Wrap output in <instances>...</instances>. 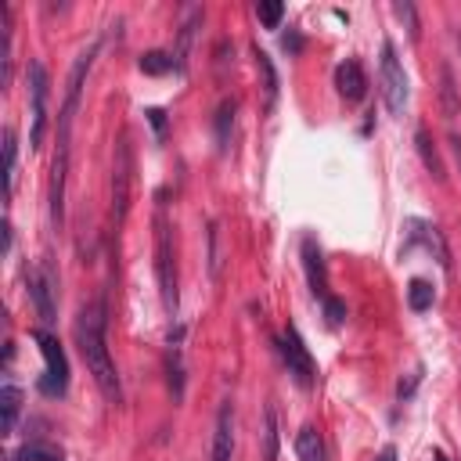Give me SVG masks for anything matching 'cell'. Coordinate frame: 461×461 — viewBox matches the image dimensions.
Instances as JSON below:
<instances>
[{"label":"cell","mask_w":461,"mask_h":461,"mask_svg":"<svg viewBox=\"0 0 461 461\" xmlns=\"http://www.w3.org/2000/svg\"><path fill=\"white\" fill-rule=\"evenodd\" d=\"M450 151H454V158H457V166H461V137H457V133H450Z\"/></svg>","instance_id":"obj_27"},{"label":"cell","mask_w":461,"mask_h":461,"mask_svg":"<svg viewBox=\"0 0 461 461\" xmlns=\"http://www.w3.org/2000/svg\"><path fill=\"white\" fill-rule=\"evenodd\" d=\"M277 349H281V360H285L288 375H292V378H295L303 389H306V385H313V378H317V364H313V357H310V349H306L303 335H299L292 324L281 331Z\"/></svg>","instance_id":"obj_6"},{"label":"cell","mask_w":461,"mask_h":461,"mask_svg":"<svg viewBox=\"0 0 461 461\" xmlns=\"http://www.w3.org/2000/svg\"><path fill=\"white\" fill-rule=\"evenodd\" d=\"M432 299H436V288L425 281V277H414L411 285H407V303H411V310H429L432 306Z\"/></svg>","instance_id":"obj_20"},{"label":"cell","mask_w":461,"mask_h":461,"mask_svg":"<svg viewBox=\"0 0 461 461\" xmlns=\"http://www.w3.org/2000/svg\"><path fill=\"white\" fill-rule=\"evenodd\" d=\"M256 14H259V22H263L267 29H274V25L281 22V14H285V4H281V0H259V4H256Z\"/></svg>","instance_id":"obj_23"},{"label":"cell","mask_w":461,"mask_h":461,"mask_svg":"<svg viewBox=\"0 0 461 461\" xmlns=\"http://www.w3.org/2000/svg\"><path fill=\"white\" fill-rule=\"evenodd\" d=\"M414 140H418V151H421L425 169H429L436 180H447V169H443V162H439V155H436V148H432V137H429L425 130H418V133H414Z\"/></svg>","instance_id":"obj_18"},{"label":"cell","mask_w":461,"mask_h":461,"mask_svg":"<svg viewBox=\"0 0 461 461\" xmlns=\"http://www.w3.org/2000/svg\"><path fill=\"white\" fill-rule=\"evenodd\" d=\"M378 83H382V101L393 115L403 112L407 104V72H403V61L396 58V47L385 40L382 43V65H378Z\"/></svg>","instance_id":"obj_4"},{"label":"cell","mask_w":461,"mask_h":461,"mask_svg":"<svg viewBox=\"0 0 461 461\" xmlns=\"http://www.w3.org/2000/svg\"><path fill=\"white\" fill-rule=\"evenodd\" d=\"M230 454H234V407L230 400H223L212 429V461H230Z\"/></svg>","instance_id":"obj_10"},{"label":"cell","mask_w":461,"mask_h":461,"mask_svg":"<svg viewBox=\"0 0 461 461\" xmlns=\"http://www.w3.org/2000/svg\"><path fill=\"white\" fill-rule=\"evenodd\" d=\"M14 166H18V144H14V130L4 126V194L11 198L14 187Z\"/></svg>","instance_id":"obj_17"},{"label":"cell","mask_w":461,"mask_h":461,"mask_svg":"<svg viewBox=\"0 0 461 461\" xmlns=\"http://www.w3.org/2000/svg\"><path fill=\"white\" fill-rule=\"evenodd\" d=\"M0 411H4L0 429L4 432H14V421H18V411H22V389L18 385L4 382V389H0Z\"/></svg>","instance_id":"obj_14"},{"label":"cell","mask_w":461,"mask_h":461,"mask_svg":"<svg viewBox=\"0 0 461 461\" xmlns=\"http://www.w3.org/2000/svg\"><path fill=\"white\" fill-rule=\"evenodd\" d=\"M230 126H234V101H223L216 108V144H220V151L230 144Z\"/></svg>","instance_id":"obj_22"},{"label":"cell","mask_w":461,"mask_h":461,"mask_svg":"<svg viewBox=\"0 0 461 461\" xmlns=\"http://www.w3.org/2000/svg\"><path fill=\"white\" fill-rule=\"evenodd\" d=\"M29 295H32V306H36L40 324L50 328L58 321V299H54L58 295V277H54V270L47 263H40V267L29 270Z\"/></svg>","instance_id":"obj_7"},{"label":"cell","mask_w":461,"mask_h":461,"mask_svg":"<svg viewBox=\"0 0 461 461\" xmlns=\"http://www.w3.org/2000/svg\"><path fill=\"white\" fill-rule=\"evenodd\" d=\"M457 43H461V32H457Z\"/></svg>","instance_id":"obj_30"},{"label":"cell","mask_w":461,"mask_h":461,"mask_svg":"<svg viewBox=\"0 0 461 461\" xmlns=\"http://www.w3.org/2000/svg\"><path fill=\"white\" fill-rule=\"evenodd\" d=\"M169 68H180V65L173 61V54H166V50H144V54H140V72L162 76V72H169Z\"/></svg>","instance_id":"obj_21"},{"label":"cell","mask_w":461,"mask_h":461,"mask_svg":"<svg viewBox=\"0 0 461 461\" xmlns=\"http://www.w3.org/2000/svg\"><path fill=\"white\" fill-rule=\"evenodd\" d=\"M393 11H396V18L407 25L411 40H418V36H421V29H418V14H414V4H407V0H396V4H393Z\"/></svg>","instance_id":"obj_24"},{"label":"cell","mask_w":461,"mask_h":461,"mask_svg":"<svg viewBox=\"0 0 461 461\" xmlns=\"http://www.w3.org/2000/svg\"><path fill=\"white\" fill-rule=\"evenodd\" d=\"M303 267H306V281L313 295H328V270H324V252L313 238H303Z\"/></svg>","instance_id":"obj_11"},{"label":"cell","mask_w":461,"mask_h":461,"mask_svg":"<svg viewBox=\"0 0 461 461\" xmlns=\"http://www.w3.org/2000/svg\"><path fill=\"white\" fill-rule=\"evenodd\" d=\"M25 79H29V112H32L29 144L40 148V140H43V126H47V68H43L40 61H29Z\"/></svg>","instance_id":"obj_8"},{"label":"cell","mask_w":461,"mask_h":461,"mask_svg":"<svg viewBox=\"0 0 461 461\" xmlns=\"http://www.w3.org/2000/svg\"><path fill=\"white\" fill-rule=\"evenodd\" d=\"M252 58H256V72L263 76L267 101H274V97H277V72H274V65H270V54H267V50H259V47H252Z\"/></svg>","instance_id":"obj_19"},{"label":"cell","mask_w":461,"mask_h":461,"mask_svg":"<svg viewBox=\"0 0 461 461\" xmlns=\"http://www.w3.org/2000/svg\"><path fill=\"white\" fill-rule=\"evenodd\" d=\"M104 328H108V317H104V299H94L79 310L76 317V342H79V353L86 360V371L94 375L97 389L104 393V400L119 403L122 400V385H119V371H115V360L108 353V339H104Z\"/></svg>","instance_id":"obj_1"},{"label":"cell","mask_w":461,"mask_h":461,"mask_svg":"<svg viewBox=\"0 0 461 461\" xmlns=\"http://www.w3.org/2000/svg\"><path fill=\"white\" fill-rule=\"evenodd\" d=\"M166 194L158 191L155 202V277H158V295L166 313H176V256H173V227L166 212Z\"/></svg>","instance_id":"obj_2"},{"label":"cell","mask_w":461,"mask_h":461,"mask_svg":"<svg viewBox=\"0 0 461 461\" xmlns=\"http://www.w3.org/2000/svg\"><path fill=\"white\" fill-rule=\"evenodd\" d=\"M335 86H339V94H342L346 101H360V97L367 94V76H364L360 61L346 58V61L335 68Z\"/></svg>","instance_id":"obj_12"},{"label":"cell","mask_w":461,"mask_h":461,"mask_svg":"<svg viewBox=\"0 0 461 461\" xmlns=\"http://www.w3.org/2000/svg\"><path fill=\"white\" fill-rule=\"evenodd\" d=\"M32 342L40 346L43 364H47V371H43V378H40V389H43L47 396H61V393L68 389V360H65L61 342H58L47 328H32Z\"/></svg>","instance_id":"obj_3"},{"label":"cell","mask_w":461,"mask_h":461,"mask_svg":"<svg viewBox=\"0 0 461 461\" xmlns=\"http://www.w3.org/2000/svg\"><path fill=\"white\" fill-rule=\"evenodd\" d=\"M130 184H133V151H130V133L122 130L115 140V158H112V212H115V220H122L130 209Z\"/></svg>","instance_id":"obj_5"},{"label":"cell","mask_w":461,"mask_h":461,"mask_svg":"<svg viewBox=\"0 0 461 461\" xmlns=\"http://www.w3.org/2000/svg\"><path fill=\"white\" fill-rule=\"evenodd\" d=\"M393 457H396V450H393V447H385V450L378 454V461H393Z\"/></svg>","instance_id":"obj_28"},{"label":"cell","mask_w":461,"mask_h":461,"mask_svg":"<svg viewBox=\"0 0 461 461\" xmlns=\"http://www.w3.org/2000/svg\"><path fill=\"white\" fill-rule=\"evenodd\" d=\"M166 371H169V389H173V396H180V393H184V367H180V353H176V349H169Z\"/></svg>","instance_id":"obj_25"},{"label":"cell","mask_w":461,"mask_h":461,"mask_svg":"<svg viewBox=\"0 0 461 461\" xmlns=\"http://www.w3.org/2000/svg\"><path fill=\"white\" fill-rule=\"evenodd\" d=\"M11 461H61V450H58L54 443L29 439V443H22V447L11 454Z\"/></svg>","instance_id":"obj_15"},{"label":"cell","mask_w":461,"mask_h":461,"mask_svg":"<svg viewBox=\"0 0 461 461\" xmlns=\"http://www.w3.org/2000/svg\"><path fill=\"white\" fill-rule=\"evenodd\" d=\"M436 461H447V457H443V454H436Z\"/></svg>","instance_id":"obj_29"},{"label":"cell","mask_w":461,"mask_h":461,"mask_svg":"<svg viewBox=\"0 0 461 461\" xmlns=\"http://www.w3.org/2000/svg\"><path fill=\"white\" fill-rule=\"evenodd\" d=\"M263 461H277V407H263Z\"/></svg>","instance_id":"obj_16"},{"label":"cell","mask_w":461,"mask_h":461,"mask_svg":"<svg viewBox=\"0 0 461 461\" xmlns=\"http://www.w3.org/2000/svg\"><path fill=\"white\" fill-rule=\"evenodd\" d=\"M295 454H299V461H328L324 439H321V432H317L313 425H303V429H299V436H295Z\"/></svg>","instance_id":"obj_13"},{"label":"cell","mask_w":461,"mask_h":461,"mask_svg":"<svg viewBox=\"0 0 461 461\" xmlns=\"http://www.w3.org/2000/svg\"><path fill=\"white\" fill-rule=\"evenodd\" d=\"M407 238L411 241H421L429 252H436L439 267L450 270V249H447V241H443V234H439L436 223H429V220H407Z\"/></svg>","instance_id":"obj_9"},{"label":"cell","mask_w":461,"mask_h":461,"mask_svg":"<svg viewBox=\"0 0 461 461\" xmlns=\"http://www.w3.org/2000/svg\"><path fill=\"white\" fill-rule=\"evenodd\" d=\"M324 313H328V321H331V324L346 321V306H342V299H335V295H324Z\"/></svg>","instance_id":"obj_26"}]
</instances>
